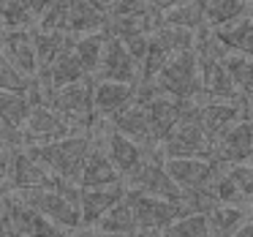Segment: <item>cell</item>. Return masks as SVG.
Returning <instances> with one entry per match:
<instances>
[{
  "label": "cell",
  "instance_id": "27",
  "mask_svg": "<svg viewBox=\"0 0 253 237\" xmlns=\"http://www.w3.org/2000/svg\"><path fill=\"white\" fill-rule=\"evenodd\" d=\"M109 33L106 30H93V33H82V36H74V52L79 55V60L84 63L90 74L98 71V63L101 55H104V47Z\"/></svg>",
  "mask_w": 253,
  "mask_h": 237
},
{
  "label": "cell",
  "instance_id": "41",
  "mask_svg": "<svg viewBox=\"0 0 253 237\" xmlns=\"http://www.w3.org/2000/svg\"><path fill=\"white\" fill-rule=\"evenodd\" d=\"M251 115H248V123H251V128H253V109H248Z\"/></svg>",
  "mask_w": 253,
  "mask_h": 237
},
{
  "label": "cell",
  "instance_id": "9",
  "mask_svg": "<svg viewBox=\"0 0 253 237\" xmlns=\"http://www.w3.org/2000/svg\"><path fill=\"white\" fill-rule=\"evenodd\" d=\"M77 128L49 104H36L30 109V117L22 128V144H36V142H52L74 134Z\"/></svg>",
  "mask_w": 253,
  "mask_h": 237
},
{
  "label": "cell",
  "instance_id": "25",
  "mask_svg": "<svg viewBox=\"0 0 253 237\" xmlns=\"http://www.w3.org/2000/svg\"><path fill=\"white\" fill-rule=\"evenodd\" d=\"M98 232H109V235H139V221L133 213V204L128 199V193L95 224Z\"/></svg>",
  "mask_w": 253,
  "mask_h": 237
},
{
  "label": "cell",
  "instance_id": "28",
  "mask_svg": "<svg viewBox=\"0 0 253 237\" xmlns=\"http://www.w3.org/2000/svg\"><path fill=\"white\" fill-rule=\"evenodd\" d=\"M226 68H229L231 79H234L237 90L242 93V98H253V55H242V52H229L223 57Z\"/></svg>",
  "mask_w": 253,
  "mask_h": 237
},
{
  "label": "cell",
  "instance_id": "22",
  "mask_svg": "<svg viewBox=\"0 0 253 237\" xmlns=\"http://www.w3.org/2000/svg\"><path fill=\"white\" fill-rule=\"evenodd\" d=\"M251 202H218L207 210L210 235H237L248 221Z\"/></svg>",
  "mask_w": 253,
  "mask_h": 237
},
{
  "label": "cell",
  "instance_id": "13",
  "mask_svg": "<svg viewBox=\"0 0 253 237\" xmlns=\"http://www.w3.org/2000/svg\"><path fill=\"white\" fill-rule=\"evenodd\" d=\"M128 193L126 180L109 183V186H93L82 188L79 193V207H82V226H95L123 196Z\"/></svg>",
  "mask_w": 253,
  "mask_h": 237
},
{
  "label": "cell",
  "instance_id": "12",
  "mask_svg": "<svg viewBox=\"0 0 253 237\" xmlns=\"http://www.w3.org/2000/svg\"><path fill=\"white\" fill-rule=\"evenodd\" d=\"M57 175L49 172L25 144L14 147L11 158V175H8V188H39V186H55Z\"/></svg>",
  "mask_w": 253,
  "mask_h": 237
},
{
  "label": "cell",
  "instance_id": "4",
  "mask_svg": "<svg viewBox=\"0 0 253 237\" xmlns=\"http://www.w3.org/2000/svg\"><path fill=\"white\" fill-rule=\"evenodd\" d=\"M155 150L164 158H185V155H210L212 153V137H210L207 128L199 120V106L193 101H188L182 120L166 134V139Z\"/></svg>",
  "mask_w": 253,
  "mask_h": 237
},
{
  "label": "cell",
  "instance_id": "33",
  "mask_svg": "<svg viewBox=\"0 0 253 237\" xmlns=\"http://www.w3.org/2000/svg\"><path fill=\"white\" fill-rule=\"evenodd\" d=\"M36 28L44 30H68V0H52L46 11L39 17Z\"/></svg>",
  "mask_w": 253,
  "mask_h": 237
},
{
  "label": "cell",
  "instance_id": "7",
  "mask_svg": "<svg viewBox=\"0 0 253 237\" xmlns=\"http://www.w3.org/2000/svg\"><path fill=\"white\" fill-rule=\"evenodd\" d=\"M128 199H131L139 221V235H164L166 226L174 224L182 213H188V207L182 202H171V199L142 193L133 191V188H128Z\"/></svg>",
  "mask_w": 253,
  "mask_h": 237
},
{
  "label": "cell",
  "instance_id": "35",
  "mask_svg": "<svg viewBox=\"0 0 253 237\" xmlns=\"http://www.w3.org/2000/svg\"><path fill=\"white\" fill-rule=\"evenodd\" d=\"M147 8H153L150 0H115L109 6V17H115V14H136V11H147Z\"/></svg>",
  "mask_w": 253,
  "mask_h": 237
},
{
  "label": "cell",
  "instance_id": "10",
  "mask_svg": "<svg viewBox=\"0 0 253 237\" xmlns=\"http://www.w3.org/2000/svg\"><path fill=\"white\" fill-rule=\"evenodd\" d=\"M101 144H104V150L109 153L112 164L120 169L123 177L131 175V172L136 169V166L147 158V153H150V150L144 147V144H139L136 139H131L128 134L117 131L109 120H106V134L101 137Z\"/></svg>",
  "mask_w": 253,
  "mask_h": 237
},
{
  "label": "cell",
  "instance_id": "8",
  "mask_svg": "<svg viewBox=\"0 0 253 237\" xmlns=\"http://www.w3.org/2000/svg\"><path fill=\"white\" fill-rule=\"evenodd\" d=\"M95 79H117V82H136L142 79V66L139 60L128 52L126 41L117 39V36H109L104 47V55H101L98 71L93 74Z\"/></svg>",
  "mask_w": 253,
  "mask_h": 237
},
{
  "label": "cell",
  "instance_id": "20",
  "mask_svg": "<svg viewBox=\"0 0 253 237\" xmlns=\"http://www.w3.org/2000/svg\"><path fill=\"white\" fill-rule=\"evenodd\" d=\"M120 180H123L120 169L112 164L104 144H93V150H90L87 161L82 166V175H79V186L93 188V186H109V183H120Z\"/></svg>",
  "mask_w": 253,
  "mask_h": 237
},
{
  "label": "cell",
  "instance_id": "2",
  "mask_svg": "<svg viewBox=\"0 0 253 237\" xmlns=\"http://www.w3.org/2000/svg\"><path fill=\"white\" fill-rule=\"evenodd\" d=\"M49 106H55L77 131H93L101 120L95 112V79L84 77L79 82L55 88L49 95Z\"/></svg>",
  "mask_w": 253,
  "mask_h": 237
},
{
  "label": "cell",
  "instance_id": "24",
  "mask_svg": "<svg viewBox=\"0 0 253 237\" xmlns=\"http://www.w3.org/2000/svg\"><path fill=\"white\" fill-rule=\"evenodd\" d=\"M33 101H30L28 90H3L0 88V120L14 131H22L25 123L30 117Z\"/></svg>",
  "mask_w": 253,
  "mask_h": 237
},
{
  "label": "cell",
  "instance_id": "21",
  "mask_svg": "<svg viewBox=\"0 0 253 237\" xmlns=\"http://www.w3.org/2000/svg\"><path fill=\"white\" fill-rule=\"evenodd\" d=\"M39 79H44L49 88H63V85H71V82H79L84 77H93V74L84 68V63L79 60V55L74 52V44L68 49H63V55L52 63L49 68L36 74Z\"/></svg>",
  "mask_w": 253,
  "mask_h": 237
},
{
  "label": "cell",
  "instance_id": "29",
  "mask_svg": "<svg viewBox=\"0 0 253 237\" xmlns=\"http://www.w3.org/2000/svg\"><path fill=\"white\" fill-rule=\"evenodd\" d=\"M39 17L25 6L22 0H3L0 6V30H19V28H36Z\"/></svg>",
  "mask_w": 253,
  "mask_h": 237
},
{
  "label": "cell",
  "instance_id": "36",
  "mask_svg": "<svg viewBox=\"0 0 253 237\" xmlns=\"http://www.w3.org/2000/svg\"><path fill=\"white\" fill-rule=\"evenodd\" d=\"M11 158H14V147H11V144H0V188H3V191H8Z\"/></svg>",
  "mask_w": 253,
  "mask_h": 237
},
{
  "label": "cell",
  "instance_id": "34",
  "mask_svg": "<svg viewBox=\"0 0 253 237\" xmlns=\"http://www.w3.org/2000/svg\"><path fill=\"white\" fill-rule=\"evenodd\" d=\"M229 175L234 177L237 188H240V193L248 199V202H253V161H240V164H231L229 166Z\"/></svg>",
  "mask_w": 253,
  "mask_h": 237
},
{
  "label": "cell",
  "instance_id": "39",
  "mask_svg": "<svg viewBox=\"0 0 253 237\" xmlns=\"http://www.w3.org/2000/svg\"><path fill=\"white\" fill-rule=\"evenodd\" d=\"M150 3H153V8L155 11H169V8H174V6H180V3H185V0H150Z\"/></svg>",
  "mask_w": 253,
  "mask_h": 237
},
{
  "label": "cell",
  "instance_id": "17",
  "mask_svg": "<svg viewBox=\"0 0 253 237\" xmlns=\"http://www.w3.org/2000/svg\"><path fill=\"white\" fill-rule=\"evenodd\" d=\"M3 202L8 207V215H11L17 235H60L63 232L55 221H49L44 213H39L36 207L25 204L22 199L11 196V193H3Z\"/></svg>",
  "mask_w": 253,
  "mask_h": 237
},
{
  "label": "cell",
  "instance_id": "40",
  "mask_svg": "<svg viewBox=\"0 0 253 237\" xmlns=\"http://www.w3.org/2000/svg\"><path fill=\"white\" fill-rule=\"evenodd\" d=\"M95 3H98V6H104L106 11H109V6H112V3H115V0H95Z\"/></svg>",
  "mask_w": 253,
  "mask_h": 237
},
{
  "label": "cell",
  "instance_id": "37",
  "mask_svg": "<svg viewBox=\"0 0 253 237\" xmlns=\"http://www.w3.org/2000/svg\"><path fill=\"white\" fill-rule=\"evenodd\" d=\"M0 144H11V147L22 144V131H14V128H8L6 123L0 120Z\"/></svg>",
  "mask_w": 253,
  "mask_h": 237
},
{
  "label": "cell",
  "instance_id": "31",
  "mask_svg": "<svg viewBox=\"0 0 253 237\" xmlns=\"http://www.w3.org/2000/svg\"><path fill=\"white\" fill-rule=\"evenodd\" d=\"M161 19H164V22H171V25L191 28V30H202L204 28V6H202V0H185L180 6L164 11Z\"/></svg>",
  "mask_w": 253,
  "mask_h": 237
},
{
  "label": "cell",
  "instance_id": "46",
  "mask_svg": "<svg viewBox=\"0 0 253 237\" xmlns=\"http://www.w3.org/2000/svg\"><path fill=\"white\" fill-rule=\"evenodd\" d=\"M248 3H251V0H248Z\"/></svg>",
  "mask_w": 253,
  "mask_h": 237
},
{
  "label": "cell",
  "instance_id": "42",
  "mask_svg": "<svg viewBox=\"0 0 253 237\" xmlns=\"http://www.w3.org/2000/svg\"><path fill=\"white\" fill-rule=\"evenodd\" d=\"M248 109H253V98H251V101H248Z\"/></svg>",
  "mask_w": 253,
  "mask_h": 237
},
{
  "label": "cell",
  "instance_id": "38",
  "mask_svg": "<svg viewBox=\"0 0 253 237\" xmlns=\"http://www.w3.org/2000/svg\"><path fill=\"white\" fill-rule=\"evenodd\" d=\"M22 3H25V6H28L33 14H36V17H41V14L46 11V6H49L52 0H22Z\"/></svg>",
  "mask_w": 253,
  "mask_h": 237
},
{
  "label": "cell",
  "instance_id": "19",
  "mask_svg": "<svg viewBox=\"0 0 253 237\" xmlns=\"http://www.w3.org/2000/svg\"><path fill=\"white\" fill-rule=\"evenodd\" d=\"M109 11L95 0H68V33L82 36L93 30H106Z\"/></svg>",
  "mask_w": 253,
  "mask_h": 237
},
{
  "label": "cell",
  "instance_id": "45",
  "mask_svg": "<svg viewBox=\"0 0 253 237\" xmlns=\"http://www.w3.org/2000/svg\"><path fill=\"white\" fill-rule=\"evenodd\" d=\"M0 6H3V0H0Z\"/></svg>",
  "mask_w": 253,
  "mask_h": 237
},
{
  "label": "cell",
  "instance_id": "32",
  "mask_svg": "<svg viewBox=\"0 0 253 237\" xmlns=\"http://www.w3.org/2000/svg\"><path fill=\"white\" fill-rule=\"evenodd\" d=\"M30 82H33V77L22 74L3 52H0V88L3 90H28Z\"/></svg>",
  "mask_w": 253,
  "mask_h": 237
},
{
  "label": "cell",
  "instance_id": "6",
  "mask_svg": "<svg viewBox=\"0 0 253 237\" xmlns=\"http://www.w3.org/2000/svg\"><path fill=\"white\" fill-rule=\"evenodd\" d=\"M128 188L133 191H142V193H153V196H164L171 199V202H182L185 204V188L169 175L164 164V155L158 150H150L147 158L136 166L128 177H123Z\"/></svg>",
  "mask_w": 253,
  "mask_h": 237
},
{
  "label": "cell",
  "instance_id": "3",
  "mask_svg": "<svg viewBox=\"0 0 253 237\" xmlns=\"http://www.w3.org/2000/svg\"><path fill=\"white\" fill-rule=\"evenodd\" d=\"M6 193L22 199L25 204L36 207L39 213H44L49 221H55L63 232L66 229H79L82 226V207L79 199L63 193L55 186H39V188H8Z\"/></svg>",
  "mask_w": 253,
  "mask_h": 237
},
{
  "label": "cell",
  "instance_id": "18",
  "mask_svg": "<svg viewBox=\"0 0 253 237\" xmlns=\"http://www.w3.org/2000/svg\"><path fill=\"white\" fill-rule=\"evenodd\" d=\"M139 85L136 82H117V79H95V112L98 117H112L115 112L126 109L136 101Z\"/></svg>",
  "mask_w": 253,
  "mask_h": 237
},
{
  "label": "cell",
  "instance_id": "1",
  "mask_svg": "<svg viewBox=\"0 0 253 237\" xmlns=\"http://www.w3.org/2000/svg\"><path fill=\"white\" fill-rule=\"evenodd\" d=\"M93 134L90 131H74L68 137L52 139V142H36V144H25L41 164L49 172L68 180H77L82 175V166L87 161L90 150H93Z\"/></svg>",
  "mask_w": 253,
  "mask_h": 237
},
{
  "label": "cell",
  "instance_id": "14",
  "mask_svg": "<svg viewBox=\"0 0 253 237\" xmlns=\"http://www.w3.org/2000/svg\"><path fill=\"white\" fill-rule=\"evenodd\" d=\"M0 52L22 74H28V77L39 74V57H36V47H33V28L0 30Z\"/></svg>",
  "mask_w": 253,
  "mask_h": 237
},
{
  "label": "cell",
  "instance_id": "23",
  "mask_svg": "<svg viewBox=\"0 0 253 237\" xmlns=\"http://www.w3.org/2000/svg\"><path fill=\"white\" fill-rule=\"evenodd\" d=\"M71 44H74V33H68V30L33 28V47H36V57H39V71L49 68L63 55V49H68Z\"/></svg>",
  "mask_w": 253,
  "mask_h": 237
},
{
  "label": "cell",
  "instance_id": "16",
  "mask_svg": "<svg viewBox=\"0 0 253 237\" xmlns=\"http://www.w3.org/2000/svg\"><path fill=\"white\" fill-rule=\"evenodd\" d=\"M117 131L128 134L131 139H136L139 144H144L147 150H155V139H153V126H150V115H147V104L136 95V101L126 106V109L115 112L112 117H106Z\"/></svg>",
  "mask_w": 253,
  "mask_h": 237
},
{
  "label": "cell",
  "instance_id": "44",
  "mask_svg": "<svg viewBox=\"0 0 253 237\" xmlns=\"http://www.w3.org/2000/svg\"><path fill=\"white\" fill-rule=\"evenodd\" d=\"M251 11H253V0H251Z\"/></svg>",
  "mask_w": 253,
  "mask_h": 237
},
{
  "label": "cell",
  "instance_id": "11",
  "mask_svg": "<svg viewBox=\"0 0 253 237\" xmlns=\"http://www.w3.org/2000/svg\"><path fill=\"white\" fill-rule=\"evenodd\" d=\"M210 158H218L220 164H229V166L253 158V128L248 123V115L240 123H234L223 137L215 139Z\"/></svg>",
  "mask_w": 253,
  "mask_h": 237
},
{
  "label": "cell",
  "instance_id": "43",
  "mask_svg": "<svg viewBox=\"0 0 253 237\" xmlns=\"http://www.w3.org/2000/svg\"><path fill=\"white\" fill-rule=\"evenodd\" d=\"M3 193H6V191H3V188H0V202H3Z\"/></svg>",
  "mask_w": 253,
  "mask_h": 237
},
{
  "label": "cell",
  "instance_id": "15",
  "mask_svg": "<svg viewBox=\"0 0 253 237\" xmlns=\"http://www.w3.org/2000/svg\"><path fill=\"white\" fill-rule=\"evenodd\" d=\"M196 106H199V120L212 137V142L218 137H223L234 123H240L248 112V101H202Z\"/></svg>",
  "mask_w": 253,
  "mask_h": 237
},
{
  "label": "cell",
  "instance_id": "5",
  "mask_svg": "<svg viewBox=\"0 0 253 237\" xmlns=\"http://www.w3.org/2000/svg\"><path fill=\"white\" fill-rule=\"evenodd\" d=\"M153 85L161 93H169L180 101H193L196 93L202 90V68H199L196 49L169 57V63L161 68V74L153 79Z\"/></svg>",
  "mask_w": 253,
  "mask_h": 237
},
{
  "label": "cell",
  "instance_id": "30",
  "mask_svg": "<svg viewBox=\"0 0 253 237\" xmlns=\"http://www.w3.org/2000/svg\"><path fill=\"white\" fill-rule=\"evenodd\" d=\"M164 235H169V237H204V235H210L207 213H202V210H188L174 224L166 226Z\"/></svg>",
  "mask_w": 253,
  "mask_h": 237
},
{
  "label": "cell",
  "instance_id": "26",
  "mask_svg": "<svg viewBox=\"0 0 253 237\" xmlns=\"http://www.w3.org/2000/svg\"><path fill=\"white\" fill-rule=\"evenodd\" d=\"M215 33L220 36V41L226 44L229 52H242V55H253V14L237 19V22L218 28Z\"/></svg>",
  "mask_w": 253,
  "mask_h": 237
}]
</instances>
